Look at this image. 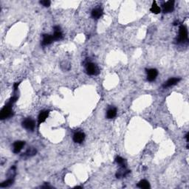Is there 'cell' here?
<instances>
[{
    "label": "cell",
    "instance_id": "5b68a950",
    "mask_svg": "<svg viewBox=\"0 0 189 189\" xmlns=\"http://www.w3.org/2000/svg\"><path fill=\"white\" fill-rule=\"evenodd\" d=\"M147 72V80L149 81H154L158 75V71L156 69H150L146 70Z\"/></svg>",
    "mask_w": 189,
    "mask_h": 189
},
{
    "label": "cell",
    "instance_id": "30bf717a",
    "mask_svg": "<svg viewBox=\"0 0 189 189\" xmlns=\"http://www.w3.org/2000/svg\"><path fill=\"white\" fill-rule=\"evenodd\" d=\"M54 34L53 35V40L54 41H58L60 40V39H62V37H63V35H62V33L60 30V27L58 26H56L54 27Z\"/></svg>",
    "mask_w": 189,
    "mask_h": 189
},
{
    "label": "cell",
    "instance_id": "52a82bcc",
    "mask_svg": "<svg viewBox=\"0 0 189 189\" xmlns=\"http://www.w3.org/2000/svg\"><path fill=\"white\" fill-rule=\"evenodd\" d=\"M85 139V134L81 131H78L73 135V141L77 143H81Z\"/></svg>",
    "mask_w": 189,
    "mask_h": 189
},
{
    "label": "cell",
    "instance_id": "ac0fdd59",
    "mask_svg": "<svg viewBox=\"0 0 189 189\" xmlns=\"http://www.w3.org/2000/svg\"><path fill=\"white\" fill-rule=\"evenodd\" d=\"M13 183V179L9 178L7 180L4 181L3 182H2V183L0 184V187H1V188L9 187V186H11Z\"/></svg>",
    "mask_w": 189,
    "mask_h": 189
},
{
    "label": "cell",
    "instance_id": "7402d4cb",
    "mask_svg": "<svg viewBox=\"0 0 189 189\" xmlns=\"http://www.w3.org/2000/svg\"><path fill=\"white\" fill-rule=\"evenodd\" d=\"M19 83H15L13 85V87H14V89L15 90H16V89H18V86H19Z\"/></svg>",
    "mask_w": 189,
    "mask_h": 189
},
{
    "label": "cell",
    "instance_id": "ba28073f",
    "mask_svg": "<svg viewBox=\"0 0 189 189\" xmlns=\"http://www.w3.org/2000/svg\"><path fill=\"white\" fill-rule=\"evenodd\" d=\"M25 145V141H20V140H19V141L15 142L13 144V152L16 153V154L19 153L22 149L23 146Z\"/></svg>",
    "mask_w": 189,
    "mask_h": 189
},
{
    "label": "cell",
    "instance_id": "3957f363",
    "mask_svg": "<svg viewBox=\"0 0 189 189\" xmlns=\"http://www.w3.org/2000/svg\"><path fill=\"white\" fill-rule=\"evenodd\" d=\"M86 72L88 75H98L99 71H98V68L96 65L93 63H88L86 64Z\"/></svg>",
    "mask_w": 189,
    "mask_h": 189
},
{
    "label": "cell",
    "instance_id": "8992f818",
    "mask_svg": "<svg viewBox=\"0 0 189 189\" xmlns=\"http://www.w3.org/2000/svg\"><path fill=\"white\" fill-rule=\"evenodd\" d=\"M163 12L172 13L174 9V1H168L163 5Z\"/></svg>",
    "mask_w": 189,
    "mask_h": 189
},
{
    "label": "cell",
    "instance_id": "e0dca14e",
    "mask_svg": "<svg viewBox=\"0 0 189 189\" xmlns=\"http://www.w3.org/2000/svg\"><path fill=\"white\" fill-rule=\"evenodd\" d=\"M137 187L140 188H143V189H147L150 188V184L148 182L147 180H143L140 181L137 184Z\"/></svg>",
    "mask_w": 189,
    "mask_h": 189
},
{
    "label": "cell",
    "instance_id": "d6986e66",
    "mask_svg": "<svg viewBox=\"0 0 189 189\" xmlns=\"http://www.w3.org/2000/svg\"><path fill=\"white\" fill-rule=\"evenodd\" d=\"M37 151L36 149H34V148L31 147L29 148V149L27 150V151L25 152V155L28 156V157H32V156H34L35 154H36Z\"/></svg>",
    "mask_w": 189,
    "mask_h": 189
},
{
    "label": "cell",
    "instance_id": "6da1fadb",
    "mask_svg": "<svg viewBox=\"0 0 189 189\" xmlns=\"http://www.w3.org/2000/svg\"><path fill=\"white\" fill-rule=\"evenodd\" d=\"M12 105L13 103L9 102L8 103H7V104L2 109V110L0 112V119L5 120L6 119V118H8V117H10L12 115Z\"/></svg>",
    "mask_w": 189,
    "mask_h": 189
},
{
    "label": "cell",
    "instance_id": "5bb4252c",
    "mask_svg": "<svg viewBox=\"0 0 189 189\" xmlns=\"http://www.w3.org/2000/svg\"><path fill=\"white\" fill-rule=\"evenodd\" d=\"M48 115H49V111H42L40 112L39 114V117H38V120H39V124H41L42 123L46 121V119L48 117Z\"/></svg>",
    "mask_w": 189,
    "mask_h": 189
},
{
    "label": "cell",
    "instance_id": "4fadbf2b",
    "mask_svg": "<svg viewBox=\"0 0 189 189\" xmlns=\"http://www.w3.org/2000/svg\"><path fill=\"white\" fill-rule=\"evenodd\" d=\"M130 173V171L126 169V166H121V169L119 171H117L116 173V177L117 178H121L122 177H126L128 174Z\"/></svg>",
    "mask_w": 189,
    "mask_h": 189
},
{
    "label": "cell",
    "instance_id": "603a6c76",
    "mask_svg": "<svg viewBox=\"0 0 189 189\" xmlns=\"http://www.w3.org/2000/svg\"><path fill=\"white\" fill-rule=\"evenodd\" d=\"M188 135H189L188 133L186 134V140H187L188 143Z\"/></svg>",
    "mask_w": 189,
    "mask_h": 189
},
{
    "label": "cell",
    "instance_id": "9a60e30c",
    "mask_svg": "<svg viewBox=\"0 0 189 189\" xmlns=\"http://www.w3.org/2000/svg\"><path fill=\"white\" fill-rule=\"evenodd\" d=\"M117 115V109L114 107L109 109L107 112V117L108 119H112Z\"/></svg>",
    "mask_w": 189,
    "mask_h": 189
},
{
    "label": "cell",
    "instance_id": "7c38bea8",
    "mask_svg": "<svg viewBox=\"0 0 189 189\" xmlns=\"http://www.w3.org/2000/svg\"><path fill=\"white\" fill-rule=\"evenodd\" d=\"M54 40H53V36L44 34V35H43V41H42V44L43 46L48 45V44H50Z\"/></svg>",
    "mask_w": 189,
    "mask_h": 189
},
{
    "label": "cell",
    "instance_id": "277c9868",
    "mask_svg": "<svg viewBox=\"0 0 189 189\" xmlns=\"http://www.w3.org/2000/svg\"><path fill=\"white\" fill-rule=\"evenodd\" d=\"M22 126L29 131H33L35 128V122L31 118H27L22 122Z\"/></svg>",
    "mask_w": 189,
    "mask_h": 189
},
{
    "label": "cell",
    "instance_id": "7a4b0ae2",
    "mask_svg": "<svg viewBox=\"0 0 189 189\" xmlns=\"http://www.w3.org/2000/svg\"><path fill=\"white\" fill-rule=\"evenodd\" d=\"M188 41V30L186 26L181 25L180 27V30H179V42H185Z\"/></svg>",
    "mask_w": 189,
    "mask_h": 189
},
{
    "label": "cell",
    "instance_id": "ffe728a7",
    "mask_svg": "<svg viewBox=\"0 0 189 189\" xmlns=\"http://www.w3.org/2000/svg\"><path fill=\"white\" fill-rule=\"evenodd\" d=\"M115 162L121 166H125V160L121 157H117L115 158Z\"/></svg>",
    "mask_w": 189,
    "mask_h": 189
},
{
    "label": "cell",
    "instance_id": "2e32d148",
    "mask_svg": "<svg viewBox=\"0 0 189 189\" xmlns=\"http://www.w3.org/2000/svg\"><path fill=\"white\" fill-rule=\"evenodd\" d=\"M150 11L151 13L154 14H159L160 13V8L159 6L157 5V2L155 1H154L152 3V5H151V7L150 9Z\"/></svg>",
    "mask_w": 189,
    "mask_h": 189
},
{
    "label": "cell",
    "instance_id": "8fae6325",
    "mask_svg": "<svg viewBox=\"0 0 189 189\" xmlns=\"http://www.w3.org/2000/svg\"><path fill=\"white\" fill-rule=\"evenodd\" d=\"M103 13V10H102L101 8H100V7H98V8H95L92 11L91 15H92V17L98 19L101 17Z\"/></svg>",
    "mask_w": 189,
    "mask_h": 189
},
{
    "label": "cell",
    "instance_id": "44dd1931",
    "mask_svg": "<svg viewBox=\"0 0 189 189\" xmlns=\"http://www.w3.org/2000/svg\"><path fill=\"white\" fill-rule=\"evenodd\" d=\"M40 4H42V5L44 7H49L50 5V2L48 0H44V1H41Z\"/></svg>",
    "mask_w": 189,
    "mask_h": 189
},
{
    "label": "cell",
    "instance_id": "9c48e42d",
    "mask_svg": "<svg viewBox=\"0 0 189 189\" xmlns=\"http://www.w3.org/2000/svg\"><path fill=\"white\" fill-rule=\"evenodd\" d=\"M180 80L181 79L180 78H172L168 79V81L163 84V87H170V86H174V85L177 84Z\"/></svg>",
    "mask_w": 189,
    "mask_h": 189
}]
</instances>
